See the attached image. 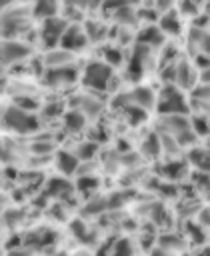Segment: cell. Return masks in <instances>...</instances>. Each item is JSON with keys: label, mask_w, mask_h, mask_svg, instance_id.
Returning <instances> with one entry per match:
<instances>
[{"label": "cell", "mask_w": 210, "mask_h": 256, "mask_svg": "<svg viewBox=\"0 0 210 256\" xmlns=\"http://www.w3.org/2000/svg\"><path fill=\"white\" fill-rule=\"evenodd\" d=\"M8 256H28V252H26V250H22V252H18V250H14V252H10Z\"/></svg>", "instance_id": "e575fe53"}, {"label": "cell", "mask_w": 210, "mask_h": 256, "mask_svg": "<svg viewBox=\"0 0 210 256\" xmlns=\"http://www.w3.org/2000/svg\"><path fill=\"white\" fill-rule=\"evenodd\" d=\"M200 220H202L204 224H210V208H206V210L200 214Z\"/></svg>", "instance_id": "d6a6232c"}, {"label": "cell", "mask_w": 210, "mask_h": 256, "mask_svg": "<svg viewBox=\"0 0 210 256\" xmlns=\"http://www.w3.org/2000/svg\"><path fill=\"white\" fill-rule=\"evenodd\" d=\"M102 60H104L108 66H112V68L120 66V64L124 62V50H122V46H104V50H102Z\"/></svg>", "instance_id": "ffe728a7"}, {"label": "cell", "mask_w": 210, "mask_h": 256, "mask_svg": "<svg viewBox=\"0 0 210 256\" xmlns=\"http://www.w3.org/2000/svg\"><path fill=\"white\" fill-rule=\"evenodd\" d=\"M154 10L160 12V14H166L170 10H174V0H154Z\"/></svg>", "instance_id": "4dcf8cb0"}, {"label": "cell", "mask_w": 210, "mask_h": 256, "mask_svg": "<svg viewBox=\"0 0 210 256\" xmlns=\"http://www.w3.org/2000/svg\"><path fill=\"white\" fill-rule=\"evenodd\" d=\"M44 62H46V66H48V68L70 66V62H72V54H70V52H66L64 48L56 46V48H52V50H48V52L44 54Z\"/></svg>", "instance_id": "5bb4252c"}, {"label": "cell", "mask_w": 210, "mask_h": 256, "mask_svg": "<svg viewBox=\"0 0 210 256\" xmlns=\"http://www.w3.org/2000/svg\"><path fill=\"white\" fill-rule=\"evenodd\" d=\"M152 256H172L168 250H162V248H158V250H154L152 252Z\"/></svg>", "instance_id": "836d02e7"}, {"label": "cell", "mask_w": 210, "mask_h": 256, "mask_svg": "<svg viewBox=\"0 0 210 256\" xmlns=\"http://www.w3.org/2000/svg\"><path fill=\"white\" fill-rule=\"evenodd\" d=\"M164 42H166V36H164L162 30H160L158 26H154V24H146V26L136 34V44H142V46H146V48H150V50H154V48H158V46H164Z\"/></svg>", "instance_id": "7c38bea8"}, {"label": "cell", "mask_w": 210, "mask_h": 256, "mask_svg": "<svg viewBox=\"0 0 210 256\" xmlns=\"http://www.w3.org/2000/svg\"><path fill=\"white\" fill-rule=\"evenodd\" d=\"M54 238H56V234H54L52 230H48V228H40V230H32V232H28V236L24 238V242H26L28 246L38 248V246H48V244H52Z\"/></svg>", "instance_id": "2e32d148"}, {"label": "cell", "mask_w": 210, "mask_h": 256, "mask_svg": "<svg viewBox=\"0 0 210 256\" xmlns=\"http://www.w3.org/2000/svg\"><path fill=\"white\" fill-rule=\"evenodd\" d=\"M154 106H156L160 116H176V114L186 116V112L190 108V102H188L184 90H180L174 84H164L160 88V92L156 94V104Z\"/></svg>", "instance_id": "7a4b0ae2"}, {"label": "cell", "mask_w": 210, "mask_h": 256, "mask_svg": "<svg viewBox=\"0 0 210 256\" xmlns=\"http://www.w3.org/2000/svg\"><path fill=\"white\" fill-rule=\"evenodd\" d=\"M154 66V50L142 46V44H136L128 58H126V74L128 78L132 80H140L150 68Z\"/></svg>", "instance_id": "8992f818"}, {"label": "cell", "mask_w": 210, "mask_h": 256, "mask_svg": "<svg viewBox=\"0 0 210 256\" xmlns=\"http://www.w3.org/2000/svg\"><path fill=\"white\" fill-rule=\"evenodd\" d=\"M84 30H86V34H88V40L92 42H102L104 38H106V34H108V28H106V24H102V22H96V20H90V22H86V26H84Z\"/></svg>", "instance_id": "44dd1931"}, {"label": "cell", "mask_w": 210, "mask_h": 256, "mask_svg": "<svg viewBox=\"0 0 210 256\" xmlns=\"http://www.w3.org/2000/svg\"><path fill=\"white\" fill-rule=\"evenodd\" d=\"M60 112H62V104H58V102H52V104H46V106L42 108V116H48V118H54V116H60Z\"/></svg>", "instance_id": "f546056e"}, {"label": "cell", "mask_w": 210, "mask_h": 256, "mask_svg": "<svg viewBox=\"0 0 210 256\" xmlns=\"http://www.w3.org/2000/svg\"><path fill=\"white\" fill-rule=\"evenodd\" d=\"M116 104L120 106H136L140 110H150L156 104V92L148 86H134L130 92L120 94V98L116 100Z\"/></svg>", "instance_id": "ba28073f"}, {"label": "cell", "mask_w": 210, "mask_h": 256, "mask_svg": "<svg viewBox=\"0 0 210 256\" xmlns=\"http://www.w3.org/2000/svg\"><path fill=\"white\" fill-rule=\"evenodd\" d=\"M30 54L28 46L20 40H0V64L20 62Z\"/></svg>", "instance_id": "8fae6325"}, {"label": "cell", "mask_w": 210, "mask_h": 256, "mask_svg": "<svg viewBox=\"0 0 210 256\" xmlns=\"http://www.w3.org/2000/svg\"><path fill=\"white\" fill-rule=\"evenodd\" d=\"M138 0H102V8L104 10H120V8H126V6H136Z\"/></svg>", "instance_id": "4316f807"}, {"label": "cell", "mask_w": 210, "mask_h": 256, "mask_svg": "<svg viewBox=\"0 0 210 256\" xmlns=\"http://www.w3.org/2000/svg\"><path fill=\"white\" fill-rule=\"evenodd\" d=\"M80 80L90 92L100 94V92H108L116 84V72L104 60H92L80 72Z\"/></svg>", "instance_id": "6da1fadb"}, {"label": "cell", "mask_w": 210, "mask_h": 256, "mask_svg": "<svg viewBox=\"0 0 210 256\" xmlns=\"http://www.w3.org/2000/svg\"><path fill=\"white\" fill-rule=\"evenodd\" d=\"M190 102H208L210 104V84H196L192 88Z\"/></svg>", "instance_id": "d4e9b609"}, {"label": "cell", "mask_w": 210, "mask_h": 256, "mask_svg": "<svg viewBox=\"0 0 210 256\" xmlns=\"http://www.w3.org/2000/svg\"><path fill=\"white\" fill-rule=\"evenodd\" d=\"M32 16H36L40 20L58 16V0H34Z\"/></svg>", "instance_id": "9a60e30c"}, {"label": "cell", "mask_w": 210, "mask_h": 256, "mask_svg": "<svg viewBox=\"0 0 210 256\" xmlns=\"http://www.w3.org/2000/svg\"><path fill=\"white\" fill-rule=\"evenodd\" d=\"M186 170V164L184 162H178V160H170L166 166H164V174L168 178H180Z\"/></svg>", "instance_id": "484cf974"}, {"label": "cell", "mask_w": 210, "mask_h": 256, "mask_svg": "<svg viewBox=\"0 0 210 256\" xmlns=\"http://www.w3.org/2000/svg\"><path fill=\"white\" fill-rule=\"evenodd\" d=\"M78 80V70L74 66H60L48 68L44 72V84L50 88H66Z\"/></svg>", "instance_id": "30bf717a"}, {"label": "cell", "mask_w": 210, "mask_h": 256, "mask_svg": "<svg viewBox=\"0 0 210 256\" xmlns=\"http://www.w3.org/2000/svg\"><path fill=\"white\" fill-rule=\"evenodd\" d=\"M20 0H0V14L4 12V10H8V8H12V6H16Z\"/></svg>", "instance_id": "1f68e13d"}, {"label": "cell", "mask_w": 210, "mask_h": 256, "mask_svg": "<svg viewBox=\"0 0 210 256\" xmlns=\"http://www.w3.org/2000/svg\"><path fill=\"white\" fill-rule=\"evenodd\" d=\"M78 156L74 154V152H68V150H60L58 154H56V166H58V170L62 172V174H72V172H76V168H78Z\"/></svg>", "instance_id": "e0dca14e"}, {"label": "cell", "mask_w": 210, "mask_h": 256, "mask_svg": "<svg viewBox=\"0 0 210 256\" xmlns=\"http://www.w3.org/2000/svg\"><path fill=\"white\" fill-rule=\"evenodd\" d=\"M206 8H208V14H206V16H210V2H208V6H206Z\"/></svg>", "instance_id": "8d00e7d4"}, {"label": "cell", "mask_w": 210, "mask_h": 256, "mask_svg": "<svg viewBox=\"0 0 210 256\" xmlns=\"http://www.w3.org/2000/svg\"><path fill=\"white\" fill-rule=\"evenodd\" d=\"M30 16L32 12L20 4L4 10L0 14V34L4 36V40H16L22 32H26L30 26Z\"/></svg>", "instance_id": "3957f363"}, {"label": "cell", "mask_w": 210, "mask_h": 256, "mask_svg": "<svg viewBox=\"0 0 210 256\" xmlns=\"http://www.w3.org/2000/svg\"><path fill=\"white\" fill-rule=\"evenodd\" d=\"M200 0H180V12L184 14H198Z\"/></svg>", "instance_id": "83f0119b"}, {"label": "cell", "mask_w": 210, "mask_h": 256, "mask_svg": "<svg viewBox=\"0 0 210 256\" xmlns=\"http://www.w3.org/2000/svg\"><path fill=\"white\" fill-rule=\"evenodd\" d=\"M76 256H88V254H76Z\"/></svg>", "instance_id": "74e56055"}, {"label": "cell", "mask_w": 210, "mask_h": 256, "mask_svg": "<svg viewBox=\"0 0 210 256\" xmlns=\"http://www.w3.org/2000/svg\"><path fill=\"white\" fill-rule=\"evenodd\" d=\"M134 254V248H132V242L126 240V238H120L114 242V246L110 248V256H132Z\"/></svg>", "instance_id": "603a6c76"}, {"label": "cell", "mask_w": 210, "mask_h": 256, "mask_svg": "<svg viewBox=\"0 0 210 256\" xmlns=\"http://www.w3.org/2000/svg\"><path fill=\"white\" fill-rule=\"evenodd\" d=\"M158 28L162 30L164 36H180V32H182L180 12L178 10H170V12L162 14L160 20H158Z\"/></svg>", "instance_id": "4fadbf2b"}, {"label": "cell", "mask_w": 210, "mask_h": 256, "mask_svg": "<svg viewBox=\"0 0 210 256\" xmlns=\"http://www.w3.org/2000/svg\"><path fill=\"white\" fill-rule=\"evenodd\" d=\"M64 124H66L68 130L78 132V130L84 128V124H86V116H84L78 108H76V110H68V112L64 114Z\"/></svg>", "instance_id": "7402d4cb"}, {"label": "cell", "mask_w": 210, "mask_h": 256, "mask_svg": "<svg viewBox=\"0 0 210 256\" xmlns=\"http://www.w3.org/2000/svg\"><path fill=\"white\" fill-rule=\"evenodd\" d=\"M0 120H2L4 128L12 130L16 134H32L40 126L38 124V118L34 116V112H26V110H22V108H18L14 104H10V106L4 108Z\"/></svg>", "instance_id": "5b68a950"}, {"label": "cell", "mask_w": 210, "mask_h": 256, "mask_svg": "<svg viewBox=\"0 0 210 256\" xmlns=\"http://www.w3.org/2000/svg\"><path fill=\"white\" fill-rule=\"evenodd\" d=\"M78 110L84 114V116H96L100 110H102V102L96 98V96H90V94H86V96H82L80 100H78Z\"/></svg>", "instance_id": "d6986e66"}, {"label": "cell", "mask_w": 210, "mask_h": 256, "mask_svg": "<svg viewBox=\"0 0 210 256\" xmlns=\"http://www.w3.org/2000/svg\"><path fill=\"white\" fill-rule=\"evenodd\" d=\"M68 24H70V22L64 20L62 16H52V18L42 20V24H40V32H38V36H40V44H44L46 50L56 48V46L60 44L62 34H64V30H66Z\"/></svg>", "instance_id": "52a82bcc"}, {"label": "cell", "mask_w": 210, "mask_h": 256, "mask_svg": "<svg viewBox=\"0 0 210 256\" xmlns=\"http://www.w3.org/2000/svg\"><path fill=\"white\" fill-rule=\"evenodd\" d=\"M188 160H190L198 170L208 172V170H210V148H208V146H204V148H192L190 154H188Z\"/></svg>", "instance_id": "ac0fdd59"}, {"label": "cell", "mask_w": 210, "mask_h": 256, "mask_svg": "<svg viewBox=\"0 0 210 256\" xmlns=\"http://www.w3.org/2000/svg\"><path fill=\"white\" fill-rule=\"evenodd\" d=\"M142 150L148 154V156H158L160 150H162V142H160V136L158 134H150L146 140H144V146Z\"/></svg>", "instance_id": "cb8c5ba5"}, {"label": "cell", "mask_w": 210, "mask_h": 256, "mask_svg": "<svg viewBox=\"0 0 210 256\" xmlns=\"http://www.w3.org/2000/svg\"><path fill=\"white\" fill-rule=\"evenodd\" d=\"M200 256H210V248H206V250H204V252H202Z\"/></svg>", "instance_id": "d590c367"}, {"label": "cell", "mask_w": 210, "mask_h": 256, "mask_svg": "<svg viewBox=\"0 0 210 256\" xmlns=\"http://www.w3.org/2000/svg\"><path fill=\"white\" fill-rule=\"evenodd\" d=\"M88 34L84 30L82 24H68L64 34H62V40H60V48H64L66 52L74 54V52H80L86 48L88 44Z\"/></svg>", "instance_id": "9c48e42d"}, {"label": "cell", "mask_w": 210, "mask_h": 256, "mask_svg": "<svg viewBox=\"0 0 210 256\" xmlns=\"http://www.w3.org/2000/svg\"><path fill=\"white\" fill-rule=\"evenodd\" d=\"M160 132L172 138L180 146H190L196 142V134L192 130L190 118L176 114V116H160Z\"/></svg>", "instance_id": "277c9868"}, {"label": "cell", "mask_w": 210, "mask_h": 256, "mask_svg": "<svg viewBox=\"0 0 210 256\" xmlns=\"http://www.w3.org/2000/svg\"><path fill=\"white\" fill-rule=\"evenodd\" d=\"M70 6L82 8V10H92L96 6H102V0H70Z\"/></svg>", "instance_id": "f1b7e54d"}]
</instances>
